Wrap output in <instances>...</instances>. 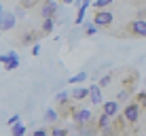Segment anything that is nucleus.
<instances>
[{
  "label": "nucleus",
  "mask_w": 146,
  "mask_h": 136,
  "mask_svg": "<svg viewBox=\"0 0 146 136\" xmlns=\"http://www.w3.org/2000/svg\"><path fill=\"white\" fill-rule=\"evenodd\" d=\"M123 119L125 121H127V125H138V119H140V115H142V107H140L138 102H135V100H131V102L127 104V107L123 109Z\"/></svg>",
  "instance_id": "f257e3e1"
},
{
  "label": "nucleus",
  "mask_w": 146,
  "mask_h": 136,
  "mask_svg": "<svg viewBox=\"0 0 146 136\" xmlns=\"http://www.w3.org/2000/svg\"><path fill=\"white\" fill-rule=\"evenodd\" d=\"M125 32L129 36H138V38H146V19H133L127 23Z\"/></svg>",
  "instance_id": "f03ea898"
},
{
  "label": "nucleus",
  "mask_w": 146,
  "mask_h": 136,
  "mask_svg": "<svg viewBox=\"0 0 146 136\" xmlns=\"http://www.w3.org/2000/svg\"><path fill=\"white\" fill-rule=\"evenodd\" d=\"M114 21V15L108 11V9H102V11H95L93 15V26L98 28H110Z\"/></svg>",
  "instance_id": "7ed1b4c3"
},
{
  "label": "nucleus",
  "mask_w": 146,
  "mask_h": 136,
  "mask_svg": "<svg viewBox=\"0 0 146 136\" xmlns=\"http://www.w3.org/2000/svg\"><path fill=\"white\" fill-rule=\"evenodd\" d=\"M57 11H59L57 0H42V2H40V9H38V13H40L42 19H53Z\"/></svg>",
  "instance_id": "20e7f679"
},
{
  "label": "nucleus",
  "mask_w": 146,
  "mask_h": 136,
  "mask_svg": "<svg viewBox=\"0 0 146 136\" xmlns=\"http://www.w3.org/2000/svg\"><path fill=\"white\" fill-rule=\"evenodd\" d=\"M70 117H72V121L76 123V125H85V123L93 121V113H91L89 109H85V107H83V109H74Z\"/></svg>",
  "instance_id": "39448f33"
},
{
  "label": "nucleus",
  "mask_w": 146,
  "mask_h": 136,
  "mask_svg": "<svg viewBox=\"0 0 146 136\" xmlns=\"http://www.w3.org/2000/svg\"><path fill=\"white\" fill-rule=\"evenodd\" d=\"M15 26H17L15 13L13 11H2V15H0V32H11Z\"/></svg>",
  "instance_id": "423d86ee"
},
{
  "label": "nucleus",
  "mask_w": 146,
  "mask_h": 136,
  "mask_svg": "<svg viewBox=\"0 0 146 136\" xmlns=\"http://www.w3.org/2000/svg\"><path fill=\"white\" fill-rule=\"evenodd\" d=\"M102 113L108 115L110 119H114L121 113V104L117 102V100H104V102H102Z\"/></svg>",
  "instance_id": "0eeeda50"
},
{
  "label": "nucleus",
  "mask_w": 146,
  "mask_h": 136,
  "mask_svg": "<svg viewBox=\"0 0 146 136\" xmlns=\"http://www.w3.org/2000/svg\"><path fill=\"white\" fill-rule=\"evenodd\" d=\"M87 98H89V102H91L93 107H100V104L104 102V98H102V89L98 87V83H95V85H89V96H87Z\"/></svg>",
  "instance_id": "6e6552de"
},
{
  "label": "nucleus",
  "mask_w": 146,
  "mask_h": 136,
  "mask_svg": "<svg viewBox=\"0 0 146 136\" xmlns=\"http://www.w3.org/2000/svg\"><path fill=\"white\" fill-rule=\"evenodd\" d=\"M93 121H95V128H98V134H100V132H102V130L110 128V123H112V119H110L108 115L100 113V115H98V119H93Z\"/></svg>",
  "instance_id": "1a4fd4ad"
},
{
  "label": "nucleus",
  "mask_w": 146,
  "mask_h": 136,
  "mask_svg": "<svg viewBox=\"0 0 146 136\" xmlns=\"http://www.w3.org/2000/svg\"><path fill=\"white\" fill-rule=\"evenodd\" d=\"M42 121H44V123H49V125L57 123V121H59V113H57V109H47V111H44V115H42Z\"/></svg>",
  "instance_id": "9d476101"
},
{
  "label": "nucleus",
  "mask_w": 146,
  "mask_h": 136,
  "mask_svg": "<svg viewBox=\"0 0 146 136\" xmlns=\"http://www.w3.org/2000/svg\"><path fill=\"white\" fill-rule=\"evenodd\" d=\"M87 96H89V87H76V89H72V92H70V98L76 100V102L87 100Z\"/></svg>",
  "instance_id": "9b49d317"
},
{
  "label": "nucleus",
  "mask_w": 146,
  "mask_h": 136,
  "mask_svg": "<svg viewBox=\"0 0 146 136\" xmlns=\"http://www.w3.org/2000/svg\"><path fill=\"white\" fill-rule=\"evenodd\" d=\"M2 68H4V70H15V68H19V55H17V51L11 53V60H9Z\"/></svg>",
  "instance_id": "f8f14e48"
},
{
  "label": "nucleus",
  "mask_w": 146,
  "mask_h": 136,
  "mask_svg": "<svg viewBox=\"0 0 146 136\" xmlns=\"http://www.w3.org/2000/svg\"><path fill=\"white\" fill-rule=\"evenodd\" d=\"M131 94H133V89H125V87H121L114 100H117V102H125V100H129V98H131Z\"/></svg>",
  "instance_id": "ddd939ff"
},
{
  "label": "nucleus",
  "mask_w": 146,
  "mask_h": 136,
  "mask_svg": "<svg viewBox=\"0 0 146 136\" xmlns=\"http://www.w3.org/2000/svg\"><path fill=\"white\" fill-rule=\"evenodd\" d=\"M53 28H55V19H42V26H40L42 34H51Z\"/></svg>",
  "instance_id": "4468645a"
},
{
  "label": "nucleus",
  "mask_w": 146,
  "mask_h": 136,
  "mask_svg": "<svg viewBox=\"0 0 146 136\" xmlns=\"http://www.w3.org/2000/svg\"><path fill=\"white\" fill-rule=\"evenodd\" d=\"M19 43H21V45H30V43H34V45H36V34H34V32H26L21 38H19Z\"/></svg>",
  "instance_id": "2eb2a0df"
},
{
  "label": "nucleus",
  "mask_w": 146,
  "mask_h": 136,
  "mask_svg": "<svg viewBox=\"0 0 146 136\" xmlns=\"http://www.w3.org/2000/svg\"><path fill=\"white\" fill-rule=\"evenodd\" d=\"M91 4L95 7V11H102V9H108L112 4V0H93Z\"/></svg>",
  "instance_id": "dca6fc26"
},
{
  "label": "nucleus",
  "mask_w": 146,
  "mask_h": 136,
  "mask_svg": "<svg viewBox=\"0 0 146 136\" xmlns=\"http://www.w3.org/2000/svg\"><path fill=\"white\" fill-rule=\"evenodd\" d=\"M110 81H112V72H108V74H104V77H102V79H100V81H98V87H100V89H104V87H108V85H110Z\"/></svg>",
  "instance_id": "f3484780"
},
{
  "label": "nucleus",
  "mask_w": 146,
  "mask_h": 136,
  "mask_svg": "<svg viewBox=\"0 0 146 136\" xmlns=\"http://www.w3.org/2000/svg\"><path fill=\"white\" fill-rule=\"evenodd\" d=\"M85 81H87V72H85V70H83V72L74 74V77L70 79V85H74V83H85Z\"/></svg>",
  "instance_id": "a211bd4d"
},
{
  "label": "nucleus",
  "mask_w": 146,
  "mask_h": 136,
  "mask_svg": "<svg viewBox=\"0 0 146 136\" xmlns=\"http://www.w3.org/2000/svg\"><path fill=\"white\" fill-rule=\"evenodd\" d=\"M11 134H13V136H23V134H26V125H23V123L13 125V128H11Z\"/></svg>",
  "instance_id": "6ab92c4d"
},
{
  "label": "nucleus",
  "mask_w": 146,
  "mask_h": 136,
  "mask_svg": "<svg viewBox=\"0 0 146 136\" xmlns=\"http://www.w3.org/2000/svg\"><path fill=\"white\" fill-rule=\"evenodd\" d=\"M68 100H70V94L68 92H62V94L55 96V104H57V107H59V104H64V102H68Z\"/></svg>",
  "instance_id": "aec40b11"
},
{
  "label": "nucleus",
  "mask_w": 146,
  "mask_h": 136,
  "mask_svg": "<svg viewBox=\"0 0 146 136\" xmlns=\"http://www.w3.org/2000/svg\"><path fill=\"white\" fill-rule=\"evenodd\" d=\"M133 100H135L142 109H146V89H144V92H138V96H135Z\"/></svg>",
  "instance_id": "412c9836"
},
{
  "label": "nucleus",
  "mask_w": 146,
  "mask_h": 136,
  "mask_svg": "<svg viewBox=\"0 0 146 136\" xmlns=\"http://www.w3.org/2000/svg\"><path fill=\"white\" fill-rule=\"evenodd\" d=\"M85 34H87V36H95V34H98V26H93V21L85 23Z\"/></svg>",
  "instance_id": "4be33fe9"
},
{
  "label": "nucleus",
  "mask_w": 146,
  "mask_h": 136,
  "mask_svg": "<svg viewBox=\"0 0 146 136\" xmlns=\"http://www.w3.org/2000/svg\"><path fill=\"white\" fill-rule=\"evenodd\" d=\"M49 136H70V132L66 128H53L51 132H49Z\"/></svg>",
  "instance_id": "5701e85b"
},
{
  "label": "nucleus",
  "mask_w": 146,
  "mask_h": 136,
  "mask_svg": "<svg viewBox=\"0 0 146 136\" xmlns=\"http://www.w3.org/2000/svg\"><path fill=\"white\" fill-rule=\"evenodd\" d=\"M36 2L38 0H21V2H19V9H32V7H36Z\"/></svg>",
  "instance_id": "b1692460"
},
{
  "label": "nucleus",
  "mask_w": 146,
  "mask_h": 136,
  "mask_svg": "<svg viewBox=\"0 0 146 136\" xmlns=\"http://www.w3.org/2000/svg\"><path fill=\"white\" fill-rule=\"evenodd\" d=\"M17 123H21V117H19V115H13V117L9 119V125L13 128V125H17Z\"/></svg>",
  "instance_id": "393cba45"
},
{
  "label": "nucleus",
  "mask_w": 146,
  "mask_h": 136,
  "mask_svg": "<svg viewBox=\"0 0 146 136\" xmlns=\"http://www.w3.org/2000/svg\"><path fill=\"white\" fill-rule=\"evenodd\" d=\"M32 136H49V132L44 128H38V130H34V134Z\"/></svg>",
  "instance_id": "a878e982"
},
{
  "label": "nucleus",
  "mask_w": 146,
  "mask_h": 136,
  "mask_svg": "<svg viewBox=\"0 0 146 136\" xmlns=\"http://www.w3.org/2000/svg\"><path fill=\"white\" fill-rule=\"evenodd\" d=\"M40 53V45L36 43V45H32V55H38Z\"/></svg>",
  "instance_id": "bb28decb"
},
{
  "label": "nucleus",
  "mask_w": 146,
  "mask_h": 136,
  "mask_svg": "<svg viewBox=\"0 0 146 136\" xmlns=\"http://www.w3.org/2000/svg\"><path fill=\"white\" fill-rule=\"evenodd\" d=\"M64 4H74V0H62Z\"/></svg>",
  "instance_id": "cd10ccee"
},
{
  "label": "nucleus",
  "mask_w": 146,
  "mask_h": 136,
  "mask_svg": "<svg viewBox=\"0 0 146 136\" xmlns=\"http://www.w3.org/2000/svg\"><path fill=\"white\" fill-rule=\"evenodd\" d=\"M0 15H2V2H0Z\"/></svg>",
  "instance_id": "c85d7f7f"
},
{
  "label": "nucleus",
  "mask_w": 146,
  "mask_h": 136,
  "mask_svg": "<svg viewBox=\"0 0 146 136\" xmlns=\"http://www.w3.org/2000/svg\"><path fill=\"white\" fill-rule=\"evenodd\" d=\"M0 70H2V64H0Z\"/></svg>",
  "instance_id": "c756f323"
},
{
  "label": "nucleus",
  "mask_w": 146,
  "mask_h": 136,
  "mask_svg": "<svg viewBox=\"0 0 146 136\" xmlns=\"http://www.w3.org/2000/svg\"><path fill=\"white\" fill-rule=\"evenodd\" d=\"M142 136H146V134H142Z\"/></svg>",
  "instance_id": "7c9ffc66"
}]
</instances>
